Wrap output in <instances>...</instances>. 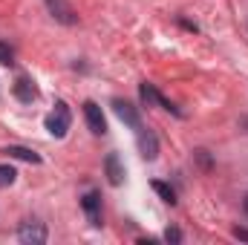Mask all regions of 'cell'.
<instances>
[{
  "mask_svg": "<svg viewBox=\"0 0 248 245\" xmlns=\"http://www.w3.org/2000/svg\"><path fill=\"white\" fill-rule=\"evenodd\" d=\"M69 124H72L69 107H66L63 101H55V110L46 116V130H49L55 138H63V136H66V130H69Z\"/></svg>",
  "mask_w": 248,
  "mask_h": 245,
  "instance_id": "cell-1",
  "label": "cell"
},
{
  "mask_svg": "<svg viewBox=\"0 0 248 245\" xmlns=\"http://www.w3.org/2000/svg\"><path fill=\"white\" fill-rule=\"evenodd\" d=\"M17 240L23 245H44L46 243V225L41 219H23L17 228Z\"/></svg>",
  "mask_w": 248,
  "mask_h": 245,
  "instance_id": "cell-2",
  "label": "cell"
},
{
  "mask_svg": "<svg viewBox=\"0 0 248 245\" xmlns=\"http://www.w3.org/2000/svg\"><path fill=\"white\" fill-rule=\"evenodd\" d=\"M136 141H139V153H141V159L153 162V159L159 156V138H156V133H153V130H144V127H139V136H136Z\"/></svg>",
  "mask_w": 248,
  "mask_h": 245,
  "instance_id": "cell-3",
  "label": "cell"
},
{
  "mask_svg": "<svg viewBox=\"0 0 248 245\" xmlns=\"http://www.w3.org/2000/svg\"><path fill=\"white\" fill-rule=\"evenodd\" d=\"M84 119H87V127L95 133V136H104L107 133V122H104V113L95 101H84Z\"/></svg>",
  "mask_w": 248,
  "mask_h": 245,
  "instance_id": "cell-4",
  "label": "cell"
},
{
  "mask_svg": "<svg viewBox=\"0 0 248 245\" xmlns=\"http://www.w3.org/2000/svg\"><path fill=\"white\" fill-rule=\"evenodd\" d=\"M81 208H84L90 225L98 228V225H101V196H98V190H87L84 199H81Z\"/></svg>",
  "mask_w": 248,
  "mask_h": 245,
  "instance_id": "cell-5",
  "label": "cell"
},
{
  "mask_svg": "<svg viewBox=\"0 0 248 245\" xmlns=\"http://www.w3.org/2000/svg\"><path fill=\"white\" fill-rule=\"evenodd\" d=\"M46 6H49V12H52V17L63 23V26H75L78 23V15H75V9L66 3V0H46Z\"/></svg>",
  "mask_w": 248,
  "mask_h": 245,
  "instance_id": "cell-6",
  "label": "cell"
},
{
  "mask_svg": "<svg viewBox=\"0 0 248 245\" xmlns=\"http://www.w3.org/2000/svg\"><path fill=\"white\" fill-rule=\"evenodd\" d=\"M113 113H116V116H119L124 124H127V127H133V130H139V127H141L139 110H136L130 101H122V98H116V101H113Z\"/></svg>",
  "mask_w": 248,
  "mask_h": 245,
  "instance_id": "cell-7",
  "label": "cell"
},
{
  "mask_svg": "<svg viewBox=\"0 0 248 245\" xmlns=\"http://www.w3.org/2000/svg\"><path fill=\"white\" fill-rule=\"evenodd\" d=\"M104 173H107V182L116 184V187L124 182V165H122V159H119V153H107V159H104Z\"/></svg>",
  "mask_w": 248,
  "mask_h": 245,
  "instance_id": "cell-8",
  "label": "cell"
},
{
  "mask_svg": "<svg viewBox=\"0 0 248 245\" xmlns=\"http://www.w3.org/2000/svg\"><path fill=\"white\" fill-rule=\"evenodd\" d=\"M12 92H15V98H17V101H23V104H32V101L38 98V87H35V84H32L29 78H23V75H20V78L15 81Z\"/></svg>",
  "mask_w": 248,
  "mask_h": 245,
  "instance_id": "cell-9",
  "label": "cell"
},
{
  "mask_svg": "<svg viewBox=\"0 0 248 245\" xmlns=\"http://www.w3.org/2000/svg\"><path fill=\"white\" fill-rule=\"evenodd\" d=\"M6 153H9L12 159L29 162V165H41V156H38L35 150H29V147H20V144H9V147H6Z\"/></svg>",
  "mask_w": 248,
  "mask_h": 245,
  "instance_id": "cell-10",
  "label": "cell"
},
{
  "mask_svg": "<svg viewBox=\"0 0 248 245\" xmlns=\"http://www.w3.org/2000/svg\"><path fill=\"white\" fill-rule=\"evenodd\" d=\"M139 92H141V101H144L147 107H150V104H159V98H162V95H159V90H156L153 84H147V81L139 87Z\"/></svg>",
  "mask_w": 248,
  "mask_h": 245,
  "instance_id": "cell-11",
  "label": "cell"
},
{
  "mask_svg": "<svg viewBox=\"0 0 248 245\" xmlns=\"http://www.w3.org/2000/svg\"><path fill=\"white\" fill-rule=\"evenodd\" d=\"M153 190L168 202V205H176V193H173V187L170 184H165V182H153Z\"/></svg>",
  "mask_w": 248,
  "mask_h": 245,
  "instance_id": "cell-12",
  "label": "cell"
},
{
  "mask_svg": "<svg viewBox=\"0 0 248 245\" xmlns=\"http://www.w3.org/2000/svg\"><path fill=\"white\" fill-rule=\"evenodd\" d=\"M17 179V173H15V168H9V165H0V187H12Z\"/></svg>",
  "mask_w": 248,
  "mask_h": 245,
  "instance_id": "cell-13",
  "label": "cell"
},
{
  "mask_svg": "<svg viewBox=\"0 0 248 245\" xmlns=\"http://www.w3.org/2000/svg\"><path fill=\"white\" fill-rule=\"evenodd\" d=\"M0 63L3 66H12L15 63V49L9 44H3V41H0Z\"/></svg>",
  "mask_w": 248,
  "mask_h": 245,
  "instance_id": "cell-14",
  "label": "cell"
},
{
  "mask_svg": "<svg viewBox=\"0 0 248 245\" xmlns=\"http://www.w3.org/2000/svg\"><path fill=\"white\" fill-rule=\"evenodd\" d=\"M165 240H168V243H182V231H179V228H168V231H165Z\"/></svg>",
  "mask_w": 248,
  "mask_h": 245,
  "instance_id": "cell-15",
  "label": "cell"
},
{
  "mask_svg": "<svg viewBox=\"0 0 248 245\" xmlns=\"http://www.w3.org/2000/svg\"><path fill=\"white\" fill-rule=\"evenodd\" d=\"M234 237H237V240H246V243H248V228H234Z\"/></svg>",
  "mask_w": 248,
  "mask_h": 245,
  "instance_id": "cell-16",
  "label": "cell"
},
{
  "mask_svg": "<svg viewBox=\"0 0 248 245\" xmlns=\"http://www.w3.org/2000/svg\"><path fill=\"white\" fill-rule=\"evenodd\" d=\"M243 211H246V216H248V193H246V199H243Z\"/></svg>",
  "mask_w": 248,
  "mask_h": 245,
  "instance_id": "cell-17",
  "label": "cell"
}]
</instances>
